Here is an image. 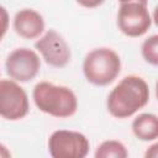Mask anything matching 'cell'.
Instances as JSON below:
<instances>
[{
    "label": "cell",
    "instance_id": "7c38bea8",
    "mask_svg": "<svg viewBox=\"0 0 158 158\" xmlns=\"http://www.w3.org/2000/svg\"><path fill=\"white\" fill-rule=\"evenodd\" d=\"M141 52L144 60L156 67L158 64V36L153 35L144 40L141 47Z\"/></svg>",
    "mask_w": 158,
    "mask_h": 158
},
{
    "label": "cell",
    "instance_id": "5b68a950",
    "mask_svg": "<svg viewBox=\"0 0 158 158\" xmlns=\"http://www.w3.org/2000/svg\"><path fill=\"white\" fill-rule=\"evenodd\" d=\"M28 111V98L23 88L12 79H0V116L17 121L26 117Z\"/></svg>",
    "mask_w": 158,
    "mask_h": 158
},
{
    "label": "cell",
    "instance_id": "7a4b0ae2",
    "mask_svg": "<svg viewBox=\"0 0 158 158\" xmlns=\"http://www.w3.org/2000/svg\"><path fill=\"white\" fill-rule=\"evenodd\" d=\"M32 98L40 111L57 118L70 117L78 109V99L72 89L49 81L37 83Z\"/></svg>",
    "mask_w": 158,
    "mask_h": 158
},
{
    "label": "cell",
    "instance_id": "6da1fadb",
    "mask_svg": "<svg viewBox=\"0 0 158 158\" xmlns=\"http://www.w3.org/2000/svg\"><path fill=\"white\" fill-rule=\"evenodd\" d=\"M149 86L138 75H127L110 91L106 106L111 116L128 118L149 101Z\"/></svg>",
    "mask_w": 158,
    "mask_h": 158
},
{
    "label": "cell",
    "instance_id": "3957f363",
    "mask_svg": "<svg viewBox=\"0 0 158 158\" xmlns=\"http://www.w3.org/2000/svg\"><path fill=\"white\" fill-rule=\"evenodd\" d=\"M120 72V56L107 47L90 51L83 62V73L86 80L95 86H106L111 84L118 77Z\"/></svg>",
    "mask_w": 158,
    "mask_h": 158
},
{
    "label": "cell",
    "instance_id": "8992f818",
    "mask_svg": "<svg viewBox=\"0 0 158 158\" xmlns=\"http://www.w3.org/2000/svg\"><path fill=\"white\" fill-rule=\"evenodd\" d=\"M152 25V17L147 5L139 2L121 4L117 12V27L127 37L143 36Z\"/></svg>",
    "mask_w": 158,
    "mask_h": 158
},
{
    "label": "cell",
    "instance_id": "30bf717a",
    "mask_svg": "<svg viewBox=\"0 0 158 158\" xmlns=\"http://www.w3.org/2000/svg\"><path fill=\"white\" fill-rule=\"evenodd\" d=\"M132 132L139 141H154L158 137V118L154 114H141L132 121Z\"/></svg>",
    "mask_w": 158,
    "mask_h": 158
},
{
    "label": "cell",
    "instance_id": "8fae6325",
    "mask_svg": "<svg viewBox=\"0 0 158 158\" xmlns=\"http://www.w3.org/2000/svg\"><path fill=\"white\" fill-rule=\"evenodd\" d=\"M127 156L126 146L115 139L104 141L95 151V158H126Z\"/></svg>",
    "mask_w": 158,
    "mask_h": 158
},
{
    "label": "cell",
    "instance_id": "9c48e42d",
    "mask_svg": "<svg viewBox=\"0 0 158 158\" xmlns=\"http://www.w3.org/2000/svg\"><path fill=\"white\" fill-rule=\"evenodd\" d=\"M15 32L25 40H35L44 31V20L33 9H22L14 17Z\"/></svg>",
    "mask_w": 158,
    "mask_h": 158
},
{
    "label": "cell",
    "instance_id": "ba28073f",
    "mask_svg": "<svg viewBox=\"0 0 158 158\" xmlns=\"http://www.w3.org/2000/svg\"><path fill=\"white\" fill-rule=\"evenodd\" d=\"M35 48L41 53L44 62L54 68H64L72 58V52L60 33L48 30L35 43Z\"/></svg>",
    "mask_w": 158,
    "mask_h": 158
},
{
    "label": "cell",
    "instance_id": "277c9868",
    "mask_svg": "<svg viewBox=\"0 0 158 158\" xmlns=\"http://www.w3.org/2000/svg\"><path fill=\"white\" fill-rule=\"evenodd\" d=\"M89 148V139L77 131L58 130L48 138V152L53 158H84Z\"/></svg>",
    "mask_w": 158,
    "mask_h": 158
},
{
    "label": "cell",
    "instance_id": "2e32d148",
    "mask_svg": "<svg viewBox=\"0 0 158 158\" xmlns=\"http://www.w3.org/2000/svg\"><path fill=\"white\" fill-rule=\"evenodd\" d=\"M121 4H127V2H139V4H143V5H147L148 0H118Z\"/></svg>",
    "mask_w": 158,
    "mask_h": 158
},
{
    "label": "cell",
    "instance_id": "9a60e30c",
    "mask_svg": "<svg viewBox=\"0 0 158 158\" xmlns=\"http://www.w3.org/2000/svg\"><path fill=\"white\" fill-rule=\"evenodd\" d=\"M0 157H5V158H7V157H11V153H10V151L4 146V144H1L0 143Z\"/></svg>",
    "mask_w": 158,
    "mask_h": 158
},
{
    "label": "cell",
    "instance_id": "4fadbf2b",
    "mask_svg": "<svg viewBox=\"0 0 158 158\" xmlns=\"http://www.w3.org/2000/svg\"><path fill=\"white\" fill-rule=\"evenodd\" d=\"M9 22H10V19H9L7 10L4 6L0 5V42L4 38V36L6 35V32H7Z\"/></svg>",
    "mask_w": 158,
    "mask_h": 158
},
{
    "label": "cell",
    "instance_id": "52a82bcc",
    "mask_svg": "<svg viewBox=\"0 0 158 158\" xmlns=\"http://www.w3.org/2000/svg\"><path fill=\"white\" fill-rule=\"evenodd\" d=\"M5 68L7 75L20 83H27L36 78L41 68L38 54L26 47L14 49L6 58Z\"/></svg>",
    "mask_w": 158,
    "mask_h": 158
},
{
    "label": "cell",
    "instance_id": "5bb4252c",
    "mask_svg": "<svg viewBox=\"0 0 158 158\" xmlns=\"http://www.w3.org/2000/svg\"><path fill=\"white\" fill-rule=\"evenodd\" d=\"M80 6L86 7V9H95L100 6L105 0H75Z\"/></svg>",
    "mask_w": 158,
    "mask_h": 158
}]
</instances>
